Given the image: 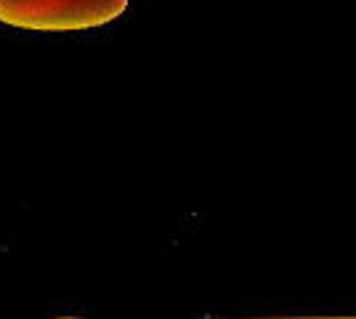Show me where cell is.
<instances>
[{
  "instance_id": "cell-1",
  "label": "cell",
  "mask_w": 356,
  "mask_h": 319,
  "mask_svg": "<svg viewBox=\"0 0 356 319\" xmlns=\"http://www.w3.org/2000/svg\"><path fill=\"white\" fill-rule=\"evenodd\" d=\"M128 0H0V22L30 32H83L104 27Z\"/></svg>"
}]
</instances>
